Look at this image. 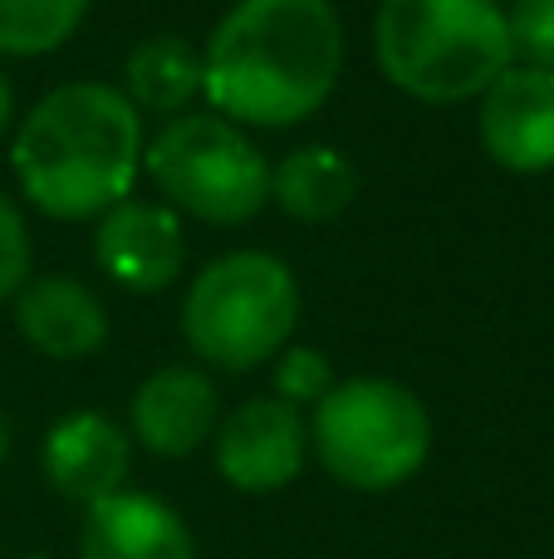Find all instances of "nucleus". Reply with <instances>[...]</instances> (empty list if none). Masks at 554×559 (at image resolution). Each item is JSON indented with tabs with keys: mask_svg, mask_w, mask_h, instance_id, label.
I'll return each mask as SVG.
<instances>
[{
	"mask_svg": "<svg viewBox=\"0 0 554 559\" xmlns=\"http://www.w3.org/2000/svg\"><path fill=\"white\" fill-rule=\"evenodd\" d=\"M344 69L329 0H236L202 55V94L226 123L290 128L320 114Z\"/></svg>",
	"mask_w": 554,
	"mask_h": 559,
	"instance_id": "f257e3e1",
	"label": "nucleus"
},
{
	"mask_svg": "<svg viewBox=\"0 0 554 559\" xmlns=\"http://www.w3.org/2000/svg\"><path fill=\"white\" fill-rule=\"evenodd\" d=\"M10 167L29 206L88 222L128 202L143 167V118L113 84H59L15 128Z\"/></svg>",
	"mask_w": 554,
	"mask_h": 559,
	"instance_id": "f03ea898",
	"label": "nucleus"
},
{
	"mask_svg": "<svg viewBox=\"0 0 554 559\" xmlns=\"http://www.w3.org/2000/svg\"><path fill=\"white\" fill-rule=\"evenodd\" d=\"M373 55L388 84L422 104L481 98L510 64V29L496 0H383Z\"/></svg>",
	"mask_w": 554,
	"mask_h": 559,
	"instance_id": "7ed1b4c3",
	"label": "nucleus"
},
{
	"mask_svg": "<svg viewBox=\"0 0 554 559\" xmlns=\"http://www.w3.org/2000/svg\"><path fill=\"white\" fill-rule=\"evenodd\" d=\"M310 447L349 491H398L432 456V413L393 378H349L314 403Z\"/></svg>",
	"mask_w": 554,
	"mask_h": 559,
	"instance_id": "20e7f679",
	"label": "nucleus"
},
{
	"mask_svg": "<svg viewBox=\"0 0 554 559\" xmlns=\"http://www.w3.org/2000/svg\"><path fill=\"white\" fill-rule=\"evenodd\" d=\"M300 319V285L270 251H231L192 280L182 305V334L202 364L245 373L290 344Z\"/></svg>",
	"mask_w": 554,
	"mask_h": 559,
	"instance_id": "39448f33",
	"label": "nucleus"
},
{
	"mask_svg": "<svg viewBox=\"0 0 554 559\" xmlns=\"http://www.w3.org/2000/svg\"><path fill=\"white\" fill-rule=\"evenodd\" d=\"M143 163L177 212L212 226H241L270 202V163L216 114L167 118L162 133L143 143Z\"/></svg>",
	"mask_w": 554,
	"mask_h": 559,
	"instance_id": "423d86ee",
	"label": "nucleus"
},
{
	"mask_svg": "<svg viewBox=\"0 0 554 559\" xmlns=\"http://www.w3.org/2000/svg\"><path fill=\"white\" fill-rule=\"evenodd\" d=\"M310 456V423L280 397H245L216 423V472L245 496L290 486Z\"/></svg>",
	"mask_w": 554,
	"mask_h": 559,
	"instance_id": "0eeeda50",
	"label": "nucleus"
},
{
	"mask_svg": "<svg viewBox=\"0 0 554 559\" xmlns=\"http://www.w3.org/2000/svg\"><path fill=\"white\" fill-rule=\"evenodd\" d=\"M481 147L506 173H550L554 167V69L510 64L481 94Z\"/></svg>",
	"mask_w": 554,
	"mask_h": 559,
	"instance_id": "6e6552de",
	"label": "nucleus"
},
{
	"mask_svg": "<svg viewBox=\"0 0 554 559\" xmlns=\"http://www.w3.org/2000/svg\"><path fill=\"white\" fill-rule=\"evenodd\" d=\"M94 255L108 271V280L133 295H157L182 275L186 261V236L172 206L157 202H118L113 212L98 216Z\"/></svg>",
	"mask_w": 554,
	"mask_h": 559,
	"instance_id": "1a4fd4ad",
	"label": "nucleus"
},
{
	"mask_svg": "<svg viewBox=\"0 0 554 559\" xmlns=\"http://www.w3.org/2000/svg\"><path fill=\"white\" fill-rule=\"evenodd\" d=\"M39 466H45L49 486L64 501L88 506L108 501V496L128 491V472H133V442L128 432L104 413H69L45 432L39 447Z\"/></svg>",
	"mask_w": 554,
	"mask_h": 559,
	"instance_id": "9d476101",
	"label": "nucleus"
},
{
	"mask_svg": "<svg viewBox=\"0 0 554 559\" xmlns=\"http://www.w3.org/2000/svg\"><path fill=\"white\" fill-rule=\"evenodd\" d=\"M79 559H196V540L167 501L118 491L84 511Z\"/></svg>",
	"mask_w": 554,
	"mask_h": 559,
	"instance_id": "9b49d317",
	"label": "nucleus"
},
{
	"mask_svg": "<svg viewBox=\"0 0 554 559\" xmlns=\"http://www.w3.org/2000/svg\"><path fill=\"white\" fill-rule=\"evenodd\" d=\"M216 388L202 368H157L133 393V432L153 456H192L216 432Z\"/></svg>",
	"mask_w": 554,
	"mask_h": 559,
	"instance_id": "f8f14e48",
	"label": "nucleus"
},
{
	"mask_svg": "<svg viewBox=\"0 0 554 559\" xmlns=\"http://www.w3.org/2000/svg\"><path fill=\"white\" fill-rule=\"evenodd\" d=\"M15 324L25 344L45 358H88L108 338V314L98 295L69 275L25 280V289L15 295Z\"/></svg>",
	"mask_w": 554,
	"mask_h": 559,
	"instance_id": "ddd939ff",
	"label": "nucleus"
},
{
	"mask_svg": "<svg viewBox=\"0 0 554 559\" xmlns=\"http://www.w3.org/2000/svg\"><path fill=\"white\" fill-rule=\"evenodd\" d=\"M359 197V173L339 147H294L280 157V167H270V202H280L285 216L304 226H320L344 216Z\"/></svg>",
	"mask_w": 554,
	"mask_h": 559,
	"instance_id": "4468645a",
	"label": "nucleus"
},
{
	"mask_svg": "<svg viewBox=\"0 0 554 559\" xmlns=\"http://www.w3.org/2000/svg\"><path fill=\"white\" fill-rule=\"evenodd\" d=\"M128 104L177 118L202 94V55L182 35H153L128 55Z\"/></svg>",
	"mask_w": 554,
	"mask_h": 559,
	"instance_id": "2eb2a0df",
	"label": "nucleus"
},
{
	"mask_svg": "<svg viewBox=\"0 0 554 559\" xmlns=\"http://www.w3.org/2000/svg\"><path fill=\"white\" fill-rule=\"evenodd\" d=\"M94 0H0V55L35 59L84 25Z\"/></svg>",
	"mask_w": 554,
	"mask_h": 559,
	"instance_id": "dca6fc26",
	"label": "nucleus"
},
{
	"mask_svg": "<svg viewBox=\"0 0 554 559\" xmlns=\"http://www.w3.org/2000/svg\"><path fill=\"white\" fill-rule=\"evenodd\" d=\"M329 388H334V368L320 348L294 344V348L275 354V397H280V403H290V407L320 403Z\"/></svg>",
	"mask_w": 554,
	"mask_h": 559,
	"instance_id": "f3484780",
	"label": "nucleus"
},
{
	"mask_svg": "<svg viewBox=\"0 0 554 559\" xmlns=\"http://www.w3.org/2000/svg\"><path fill=\"white\" fill-rule=\"evenodd\" d=\"M510 55H520L530 69H554V0H516L506 10Z\"/></svg>",
	"mask_w": 554,
	"mask_h": 559,
	"instance_id": "a211bd4d",
	"label": "nucleus"
},
{
	"mask_svg": "<svg viewBox=\"0 0 554 559\" xmlns=\"http://www.w3.org/2000/svg\"><path fill=\"white\" fill-rule=\"evenodd\" d=\"M29 280V231L20 222L15 202L0 192V299L20 295Z\"/></svg>",
	"mask_w": 554,
	"mask_h": 559,
	"instance_id": "6ab92c4d",
	"label": "nucleus"
},
{
	"mask_svg": "<svg viewBox=\"0 0 554 559\" xmlns=\"http://www.w3.org/2000/svg\"><path fill=\"white\" fill-rule=\"evenodd\" d=\"M10 114H15V94H10V79L0 74V133L10 128Z\"/></svg>",
	"mask_w": 554,
	"mask_h": 559,
	"instance_id": "aec40b11",
	"label": "nucleus"
},
{
	"mask_svg": "<svg viewBox=\"0 0 554 559\" xmlns=\"http://www.w3.org/2000/svg\"><path fill=\"white\" fill-rule=\"evenodd\" d=\"M5 452H10V423H5V413H0V462H5Z\"/></svg>",
	"mask_w": 554,
	"mask_h": 559,
	"instance_id": "412c9836",
	"label": "nucleus"
},
{
	"mask_svg": "<svg viewBox=\"0 0 554 559\" xmlns=\"http://www.w3.org/2000/svg\"><path fill=\"white\" fill-rule=\"evenodd\" d=\"M20 559H45V555H20Z\"/></svg>",
	"mask_w": 554,
	"mask_h": 559,
	"instance_id": "4be33fe9",
	"label": "nucleus"
}]
</instances>
